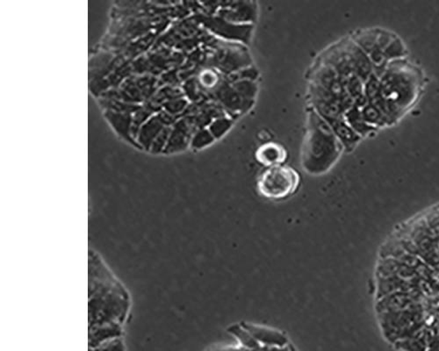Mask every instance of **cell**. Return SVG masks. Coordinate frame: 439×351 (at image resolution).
I'll return each instance as SVG.
<instances>
[{"mask_svg":"<svg viewBox=\"0 0 439 351\" xmlns=\"http://www.w3.org/2000/svg\"><path fill=\"white\" fill-rule=\"evenodd\" d=\"M93 256V255H91ZM94 290L90 295V348L106 341L122 338L123 327L131 309V298L124 286L110 273L99 256H93Z\"/></svg>","mask_w":439,"mask_h":351,"instance_id":"1","label":"cell"},{"mask_svg":"<svg viewBox=\"0 0 439 351\" xmlns=\"http://www.w3.org/2000/svg\"><path fill=\"white\" fill-rule=\"evenodd\" d=\"M342 148L326 120L312 112L302 154V166L306 172L311 175L327 172L339 159Z\"/></svg>","mask_w":439,"mask_h":351,"instance_id":"2","label":"cell"},{"mask_svg":"<svg viewBox=\"0 0 439 351\" xmlns=\"http://www.w3.org/2000/svg\"><path fill=\"white\" fill-rule=\"evenodd\" d=\"M421 78L418 69L403 59L388 63L379 78L382 94L401 116L418 99Z\"/></svg>","mask_w":439,"mask_h":351,"instance_id":"3","label":"cell"},{"mask_svg":"<svg viewBox=\"0 0 439 351\" xmlns=\"http://www.w3.org/2000/svg\"><path fill=\"white\" fill-rule=\"evenodd\" d=\"M300 176L291 167L276 166L268 167L258 180V192L264 198L280 201L290 197L298 190Z\"/></svg>","mask_w":439,"mask_h":351,"instance_id":"4","label":"cell"},{"mask_svg":"<svg viewBox=\"0 0 439 351\" xmlns=\"http://www.w3.org/2000/svg\"><path fill=\"white\" fill-rule=\"evenodd\" d=\"M238 346L210 348L206 351H297L286 338L271 332L269 339H264L263 332L260 336H249L239 341Z\"/></svg>","mask_w":439,"mask_h":351,"instance_id":"5","label":"cell"},{"mask_svg":"<svg viewBox=\"0 0 439 351\" xmlns=\"http://www.w3.org/2000/svg\"><path fill=\"white\" fill-rule=\"evenodd\" d=\"M326 122L333 128L335 135L339 139L343 148L347 151L353 150L361 140V137L347 123L344 116L327 120Z\"/></svg>","mask_w":439,"mask_h":351,"instance_id":"6","label":"cell"},{"mask_svg":"<svg viewBox=\"0 0 439 351\" xmlns=\"http://www.w3.org/2000/svg\"><path fill=\"white\" fill-rule=\"evenodd\" d=\"M286 148L276 142H267L256 151V158L262 166L268 167L282 166L286 160Z\"/></svg>","mask_w":439,"mask_h":351,"instance_id":"7","label":"cell"},{"mask_svg":"<svg viewBox=\"0 0 439 351\" xmlns=\"http://www.w3.org/2000/svg\"><path fill=\"white\" fill-rule=\"evenodd\" d=\"M344 119L360 137H365L370 134H374L378 129L374 128L365 122L363 118L361 109L353 105L344 113Z\"/></svg>","mask_w":439,"mask_h":351,"instance_id":"8","label":"cell"},{"mask_svg":"<svg viewBox=\"0 0 439 351\" xmlns=\"http://www.w3.org/2000/svg\"><path fill=\"white\" fill-rule=\"evenodd\" d=\"M361 113L365 122L375 128L379 129L392 125L390 119L377 106L371 103H368L363 107Z\"/></svg>","mask_w":439,"mask_h":351,"instance_id":"9","label":"cell"},{"mask_svg":"<svg viewBox=\"0 0 439 351\" xmlns=\"http://www.w3.org/2000/svg\"><path fill=\"white\" fill-rule=\"evenodd\" d=\"M407 54L405 44L397 36L384 52V55L390 63L403 59Z\"/></svg>","mask_w":439,"mask_h":351,"instance_id":"10","label":"cell"},{"mask_svg":"<svg viewBox=\"0 0 439 351\" xmlns=\"http://www.w3.org/2000/svg\"><path fill=\"white\" fill-rule=\"evenodd\" d=\"M233 122L232 120L226 118V117H219L214 120L210 125V132L214 139L223 137L232 128Z\"/></svg>","mask_w":439,"mask_h":351,"instance_id":"11","label":"cell"},{"mask_svg":"<svg viewBox=\"0 0 439 351\" xmlns=\"http://www.w3.org/2000/svg\"><path fill=\"white\" fill-rule=\"evenodd\" d=\"M90 351H127L122 338L110 340L99 344L95 347L90 348Z\"/></svg>","mask_w":439,"mask_h":351,"instance_id":"12","label":"cell"},{"mask_svg":"<svg viewBox=\"0 0 439 351\" xmlns=\"http://www.w3.org/2000/svg\"><path fill=\"white\" fill-rule=\"evenodd\" d=\"M214 141H216V139L212 135L210 131H201L195 135L194 140H192V147L204 148L208 146Z\"/></svg>","mask_w":439,"mask_h":351,"instance_id":"13","label":"cell"},{"mask_svg":"<svg viewBox=\"0 0 439 351\" xmlns=\"http://www.w3.org/2000/svg\"><path fill=\"white\" fill-rule=\"evenodd\" d=\"M398 348L403 351H427L421 340L409 339L398 343Z\"/></svg>","mask_w":439,"mask_h":351,"instance_id":"14","label":"cell"},{"mask_svg":"<svg viewBox=\"0 0 439 351\" xmlns=\"http://www.w3.org/2000/svg\"><path fill=\"white\" fill-rule=\"evenodd\" d=\"M427 351H439V347L437 348H431V349H429Z\"/></svg>","mask_w":439,"mask_h":351,"instance_id":"15","label":"cell"}]
</instances>
